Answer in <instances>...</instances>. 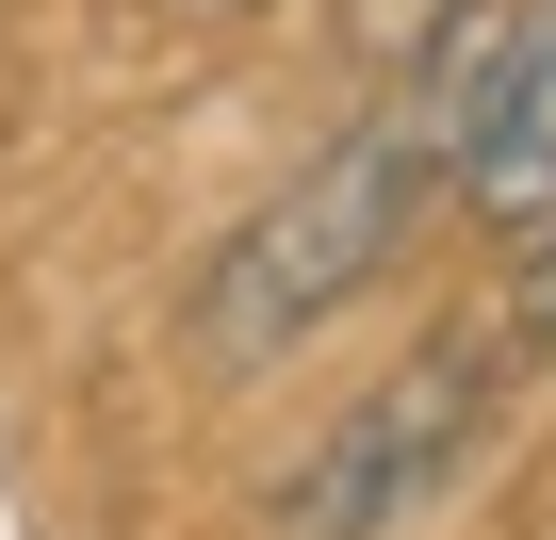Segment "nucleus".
I'll return each instance as SVG.
<instances>
[{"label":"nucleus","mask_w":556,"mask_h":540,"mask_svg":"<svg viewBox=\"0 0 556 540\" xmlns=\"http://www.w3.org/2000/svg\"><path fill=\"white\" fill-rule=\"evenodd\" d=\"M523 246H540V262H523V328L556 344V229H523Z\"/></svg>","instance_id":"4"},{"label":"nucleus","mask_w":556,"mask_h":540,"mask_svg":"<svg viewBox=\"0 0 556 540\" xmlns=\"http://www.w3.org/2000/svg\"><path fill=\"white\" fill-rule=\"evenodd\" d=\"M491 34H507V0H475L458 17V50H442V83L426 99H393V115H361V131H328L295 180H278L213 262H197V361L213 377H262V361H295L328 312H361L377 279H393V246H409V213L458 180V115H475V83H491Z\"/></svg>","instance_id":"1"},{"label":"nucleus","mask_w":556,"mask_h":540,"mask_svg":"<svg viewBox=\"0 0 556 540\" xmlns=\"http://www.w3.org/2000/svg\"><path fill=\"white\" fill-rule=\"evenodd\" d=\"M491 410H507V344H426V361H393L312 459H295V491H278V540H409L458 475H475V442H491Z\"/></svg>","instance_id":"2"},{"label":"nucleus","mask_w":556,"mask_h":540,"mask_svg":"<svg viewBox=\"0 0 556 540\" xmlns=\"http://www.w3.org/2000/svg\"><path fill=\"white\" fill-rule=\"evenodd\" d=\"M458 197L491 229H556V0H507L491 83L458 115Z\"/></svg>","instance_id":"3"}]
</instances>
